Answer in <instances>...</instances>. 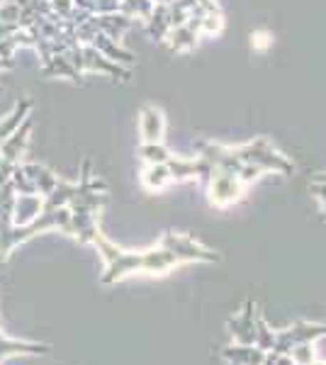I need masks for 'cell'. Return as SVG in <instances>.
Here are the masks:
<instances>
[{
    "label": "cell",
    "instance_id": "7a4b0ae2",
    "mask_svg": "<svg viewBox=\"0 0 326 365\" xmlns=\"http://www.w3.org/2000/svg\"><path fill=\"white\" fill-rule=\"evenodd\" d=\"M165 134V117L156 105H144L139 113V137L144 141H161Z\"/></svg>",
    "mask_w": 326,
    "mask_h": 365
},
{
    "label": "cell",
    "instance_id": "ba28073f",
    "mask_svg": "<svg viewBox=\"0 0 326 365\" xmlns=\"http://www.w3.org/2000/svg\"><path fill=\"white\" fill-rule=\"evenodd\" d=\"M29 113H32V100L27 98V100H22V103L17 105V108L13 110V113H10L8 117H5V120H0V144H3V141L8 139L10 134H13L15 129L27 120Z\"/></svg>",
    "mask_w": 326,
    "mask_h": 365
},
{
    "label": "cell",
    "instance_id": "8992f818",
    "mask_svg": "<svg viewBox=\"0 0 326 365\" xmlns=\"http://www.w3.org/2000/svg\"><path fill=\"white\" fill-rule=\"evenodd\" d=\"M93 46H96V49H98L103 56H108L110 61L120 63V66H129V63L134 61V54H132V51L122 49L120 42H115V39H110L108 34H103V32H100L98 37H96V42H93Z\"/></svg>",
    "mask_w": 326,
    "mask_h": 365
},
{
    "label": "cell",
    "instance_id": "9a60e30c",
    "mask_svg": "<svg viewBox=\"0 0 326 365\" xmlns=\"http://www.w3.org/2000/svg\"><path fill=\"white\" fill-rule=\"evenodd\" d=\"M151 3H153V5H165L168 0H151Z\"/></svg>",
    "mask_w": 326,
    "mask_h": 365
},
{
    "label": "cell",
    "instance_id": "52a82bcc",
    "mask_svg": "<svg viewBox=\"0 0 326 365\" xmlns=\"http://www.w3.org/2000/svg\"><path fill=\"white\" fill-rule=\"evenodd\" d=\"M146 32H149L151 39L156 42H165L170 32V17H168V5H156L153 8L151 17L146 20Z\"/></svg>",
    "mask_w": 326,
    "mask_h": 365
},
{
    "label": "cell",
    "instance_id": "6da1fadb",
    "mask_svg": "<svg viewBox=\"0 0 326 365\" xmlns=\"http://www.w3.org/2000/svg\"><path fill=\"white\" fill-rule=\"evenodd\" d=\"M81 56H83V71H98V73H110L115 78H122V81H129V68L120 66V63L110 61L108 56H103L100 51L96 49L93 44H83L81 49Z\"/></svg>",
    "mask_w": 326,
    "mask_h": 365
},
{
    "label": "cell",
    "instance_id": "3957f363",
    "mask_svg": "<svg viewBox=\"0 0 326 365\" xmlns=\"http://www.w3.org/2000/svg\"><path fill=\"white\" fill-rule=\"evenodd\" d=\"M200 39V20H188L180 27H170L165 44L170 46V51H190Z\"/></svg>",
    "mask_w": 326,
    "mask_h": 365
},
{
    "label": "cell",
    "instance_id": "277c9868",
    "mask_svg": "<svg viewBox=\"0 0 326 365\" xmlns=\"http://www.w3.org/2000/svg\"><path fill=\"white\" fill-rule=\"evenodd\" d=\"M29 132H32V122H29V117H27V120L0 144V156H3V161H10V163L17 161V156H20L27 146Z\"/></svg>",
    "mask_w": 326,
    "mask_h": 365
},
{
    "label": "cell",
    "instance_id": "7c38bea8",
    "mask_svg": "<svg viewBox=\"0 0 326 365\" xmlns=\"http://www.w3.org/2000/svg\"><path fill=\"white\" fill-rule=\"evenodd\" d=\"M222 15H219V10L215 13H205V17L200 20V34H215L222 29Z\"/></svg>",
    "mask_w": 326,
    "mask_h": 365
},
{
    "label": "cell",
    "instance_id": "9c48e42d",
    "mask_svg": "<svg viewBox=\"0 0 326 365\" xmlns=\"http://www.w3.org/2000/svg\"><path fill=\"white\" fill-rule=\"evenodd\" d=\"M41 68H44L46 76H66V78H71V81L81 78V71H76L73 63L68 61V56H63V54L51 56V61L44 63Z\"/></svg>",
    "mask_w": 326,
    "mask_h": 365
},
{
    "label": "cell",
    "instance_id": "2e32d148",
    "mask_svg": "<svg viewBox=\"0 0 326 365\" xmlns=\"http://www.w3.org/2000/svg\"><path fill=\"white\" fill-rule=\"evenodd\" d=\"M120 3H122V0H120Z\"/></svg>",
    "mask_w": 326,
    "mask_h": 365
},
{
    "label": "cell",
    "instance_id": "8fae6325",
    "mask_svg": "<svg viewBox=\"0 0 326 365\" xmlns=\"http://www.w3.org/2000/svg\"><path fill=\"white\" fill-rule=\"evenodd\" d=\"M139 154L144 156V161L149 163H168L170 158V151L165 149L161 141H144L139 149Z\"/></svg>",
    "mask_w": 326,
    "mask_h": 365
},
{
    "label": "cell",
    "instance_id": "4fadbf2b",
    "mask_svg": "<svg viewBox=\"0 0 326 365\" xmlns=\"http://www.w3.org/2000/svg\"><path fill=\"white\" fill-rule=\"evenodd\" d=\"M20 17H22V10L13 0H5V3L0 5V22H15V25H20Z\"/></svg>",
    "mask_w": 326,
    "mask_h": 365
},
{
    "label": "cell",
    "instance_id": "5b68a950",
    "mask_svg": "<svg viewBox=\"0 0 326 365\" xmlns=\"http://www.w3.org/2000/svg\"><path fill=\"white\" fill-rule=\"evenodd\" d=\"M96 22L100 27V32L108 34L110 39L120 42L124 37V32L134 27V17L124 15V13H108V15H96Z\"/></svg>",
    "mask_w": 326,
    "mask_h": 365
},
{
    "label": "cell",
    "instance_id": "30bf717a",
    "mask_svg": "<svg viewBox=\"0 0 326 365\" xmlns=\"http://www.w3.org/2000/svg\"><path fill=\"white\" fill-rule=\"evenodd\" d=\"M153 8H156V5H153L151 0H122L120 3V13L134 17V20H144V22L151 17Z\"/></svg>",
    "mask_w": 326,
    "mask_h": 365
},
{
    "label": "cell",
    "instance_id": "5bb4252c",
    "mask_svg": "<svg viewBox=\"0 0 326 365\" xmlns=\"http://www.w3.org/2000/svg\"><path fill=\"white\" fill-rule=\"evenodd\" d=\"M96 15H108V13H120V0H96Z\"/></svg>",
    "mask_w": 326,
    "mask_h": 365
}]
</instances>
